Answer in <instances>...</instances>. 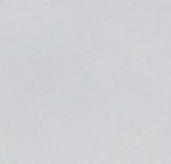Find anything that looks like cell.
<instances>
[{
  "label": "cell",
  "instance_id": "obj_1",
  "mask_svg": "<svg viewBox=\"0 0 171 164\" xmlns=\"http://www.w3.org/2000/svg\"><path fill=\"white\" fill-rule=\"evenodd\" d=\"M42 2H47V0H42Z\"/></svg>",
  "mask_w": 171,
  "mask_h": 164
}]
</instances>
